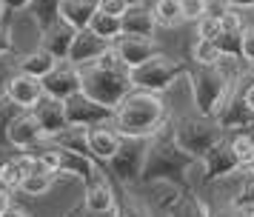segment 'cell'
Here are the masks:
<instances>
[{
	"label": "cell",
	"mask_w": 254,
	"mask_h": 217,
	"mask_svg": "<svg viewBox=\"0 0 254 217\" xmlns=\"http://www.w3.org/2000/svg\"><path fill=\"white\" fill-rule=\"evenodd\" d=\"M106 52H112V40L94 34L92 29L86 26V29H77L66 60H71L74 66H86V63H92V60H97V57H103Z\"/></svg>",
	"instance_id": "obj_13"
},
{
	"label": "cell",
	"mask_w": 254,
	"mask_h": 217,
	"mask_svg": "<svg viewBox=\"0 0 254 217\" xmlns=\"http://www.w3.org/2000/svg\"><path fill=\"white\" fill-rule=\"evenodd\" d=\"M115 129L123 137H151L169 123L166 103L160 94L146 89H131L123 100L115 106L112 117Z\"/></svg>",
	"instance_id": "obj_2"
},
{
	"label": "cell",
	"mask_w": 254,
	"mask_h": 217,
	"mask_svg": "<svg viewBox=\"0 0 254 217\" xmlns=\"http://www.w3.org/2000/svg\"><path fill=\"white\" fill-rule=\"evenodd\" d=\"M86 140H89V154H92L97 163L106 166V163L117 154V148L123 143V135L115 129V123H100V126H92V129H89Z\"/></svg>",
	"instance_id": "obj_16"
},
{
	"label": "cell",
	"mask_w": 254,
	"mask_h": 217,
	"mask_svg": "<svg viewBox=\"0 0 254 217\" xmlns=\"http://www.w3.org/2000/svg\"><path fill=\"white\" fill-rule=\"evenodd\" d=\"M128 6H137V3H143V0H126Z\"/></svg>",
	"instance_id": "obj_48"
},
{
	"label": "cell",
	"mask_w": 254,
	"mask_h": 217,
	"mask_svg": "<svg viewBox=\"0 0 254 217\" xmlns=\"http://www.w3.org/2000/svg\"><path fill=\"white\" fill-rule=\"evenodd\" d=\"M220 57H223V52L208 37H197V43L191 46V60H194L197 66H217Z\"/></svg>",
	"instance_id": "obj_30"
},
{
	"label": "cell",
	"mask_w": 254,
	"mask_h": 217,
	"mask_svg": "<svg viewBox=\"0 0 254 217\" xmlns=\"http://www.w3.org/2000/svg\"><path fill=\"white\" fill-rule=\"evenodd\" d=\"M246 106L254 112V80H246Z\"/></svg>",
	"instance_id": "obj_46"
},
{
	"label": "cell",
	"mask_w": 254,
	"mask_h": 217,
	"mask_svg": "<svg viewBox=\"0 0 254 217\" xmlns=\"http://www.w3.org/2000/svg\"><path fill=\"white\" fill-rule=\"evenodd\" d=\"M189 72L183 63H177L174 57L157 52L154 57H149L146 63L131 69V83L134 89H146V91H154V94H163L174 86V80H180Z\"/></svg>",
	"instance_id": "obj_6"
},
{
	"label": "cell",
	"mask_w": 254,
	"mask_h": 217,
	"mask_svg": "<svg viewBox=\"0 0 254 217\" xmlns=\"http://www.w3.org/2000/svg\"><path fill=\"white\" fill-rule=\"evenodd\" d=\"M229 146H231V151H234L237 163H240V171L249 169L254 163V126L229 132Z\"/></svg>",
	"instance_id": "obj_25"
},
{
	"label": "cell",
	"mask_w": 254,
	"mask_h": 217,
	"mask_svg": "<svg viewBox=\"0 0 254 217\" xmlns=\"http://www.w3.org/2000/svg\"><path fill=\"white\" fill-rule=\"evenodd\" d=\"M9 146L12 148H20V151H29V148H35L37 143H43V140H49L46 132H43V126H40V120L35 117V112L32 109H26V112H20L17 117H14V123L9 126Z\"/></svg>",
	"instance_id": "obj_12"
},
{
	"label": "cell",
	"mask_w": 254,
	"mask_h": 217,
	"mask_svg": "<svg viewBox=\"0 0 254 217\" xmlns=\"http://www.w3.org/2000/svg\"><path fill=\"white\" fill-rule=\"evenodd\" d=\"M172 132L174 140L194 157H203L211 146H217L223 137L229 135L223 126L217 123L214 114H186V117H177L172 120Z\"/></svg>",
	"instance_id": "obj_4"
},
{
	"label": "cell",
	"mask_w": 254,
	"mask_h": 217,
	"mask_svg": "<svg viewBox=\"0 0 254 217\" xmlns=\"http://www.w3.org/2000/svg\"><path fill=\"white\" fill-rule=\"evenodd\" d=\"M131 89H134L131 69L115 52H106L103 57H97L92 63L80 66V91L89 94V97H94V100L106 103V106H112V109Z\"/></svg>",
	"instance_id": "obj_3"
},
{
	"label": "cell",
	"mask_w": 254,
	"mask_h": 217,
	"mask_svg": "<svg viewBox=\"0 0 254 217\" xmlns=\"http://www.w3.org/2000/svg\"><path fill=\"white\" fill-rule=\"evenodd\" d=\"M120 23H123V34H146V37H154V32H157V17L143 3L128 6L120 14Z\"/></svg>",
	"instance_id": "obj_19"
},
{
	"label": "cell",
	"mask_w": 254,
	"mask_h": 217,
	"mask_svg": "<svg viewBox=\"0 0 254 217\" xmlns=\"http://www.w3.org/2000/svg\"><path fill=\"white\" fill-rule=\"evenodd\" d=\"M220 23H223V29H243L240 14L234 11V6H229V9L220 11Z\"/></svg>",
	"instance_id": "obj_39"
},
{
	"label": "cell",
	"mask_w": 254,
	"mask_h": 217,
	"mask_svg": "<svg viewBox=\"0 0 254 217\" xmlns=\"http://www.w3.org/2000/svg\"><path fill=\"white\" fill-rule=\"evenodd\" d=\"M20 112H26L23 106H17L12 97H6V94H0V146H9V126L14 123V117Z\"/></svg>",
	"instance_id": "obj_31"
},
{
	"label": "cell",
	"mask_w": 254,
	"mask_h": 217,
	"mask_svg": "<svg viewBox=\"0 0 254 217\" xmlns=\"http://www.w3.org/2000/svg\"><path fill=\"white\" fill-rule=\"evenodd\" d=\"M89 29H92L94 34H100V37H106V40L115 43L117 37L123 34V23H120V14H109V11L97 9L92 14V20H89Z\"/></svg>",
	"instance_id": "obj_27"
},
{
	"label": "cell",
	"mask_w": 254,
	"mask_h": 217,
	"mask_svg": "<svg viewBox=\"0 0 254 217\" xmlns=\"http://www.w3.org/2000/svg\"><path fill=\"white\" fill-rule=\"evenodd\" d=\"M189 74V86H191V97H194V106L200 109L203 114H217L223 97L229 94L231 83H229V74L217 66H197Z\"/></svg>",
	"instance_id": "obj_5"
},
{
	"label": "cell",
	"mask_w": 254,
	"mask_h": 217,
	"mask_svg": "<svg viewBox=\"0 0 254 217\" xmlns=\"http://www.w3.org/2000/svg\"><path fill=\"white\" fill-rule=\"evenodd\" d=\"M217 123L226 129V132H234V129H249L254 126V112L246 106V77L240 83H231L229 94L223 97L217 109Z\"/></svg>",
	"instance_id": "obj_8"
},
{
	"label": "cell",
	"mask_w": 254,
	"mask_h": 217,
	"mask_svg": "<svg viewBox=\"0 0 254 217\" xmlns=\"http://www.w3.org/2000/svg\"><path fill=\"white\" fill-rule=\"evenodd\" d=\"M117 217H151V212L134 197H123L117 203Z\"/></svg>",
	"instance_id": "obj_36"
},
{
	"label": "cell",
	"mask_w": 254,
	"mask_h": 217,
	"mask_svg": "<svg viewBox=\"0 0 254 217\" xmlns=\"http://www.w3.org/2000/svg\"><path fill=\"white\" fill-rule=\"evenodd\" d=\"M83 206H86V209H115L117 192H115V186H112V174H103V177H97V180L86 183Z\"/></svg>",
	"instance_id": "obj_20"
},
{
	"label": "cell",
	"mask_w": 254,
	"mask_h": 217,
	"mask_svg": "<svg viewBox=\"0 0 254 217\" xmlns=\"http://www.w3.org/2000/svg\"><path fill=\"white\" fill-rule=\"evenodd\" d=\"M43 91L46 94H55L60 100L77 94L80 91V66H74L71 60H60L58 66L43 77Z\"/></svg>",
	"instance_id": "obj_14"
},
{
	"label": "cell",
	"mask_w": 254,
	"mask_h": 217,
	"mask_svg": "<svg viewBox=\"0 0 254 217\" xmlns=\"http://www.w3.org/2000/svg\"><path fill=\"white\" fill-rule=\"evenodd\" d=\"M74 34H77V29H74L69 20L58 17V20H52L49 26H43V29H40V46H43V49H49L55 57L66 60V57H69V49H71Z\"/></svg>",
	"instance_id": "obj_17"
},
{
	"label": "cell",
	"mask_w": 254,
	"mask_h": 217,
	"mask_svg": "<svg viewBox=\"0 0 254 217\" xmlns=\"http://www.w3.org/2000/svg\"><path fill=\"white\" fill-rule=\"evenodd\" d=\"M151 11H154V17H157V26H174V23L183 20V14H180V0H157Z\"/></svg>",
	"instance_id": "obj_32"
},
{
	"label": "cell",
	"mask_w": 254,
	"mask_h": 217,
	"mask_svg": "<svg viewBox=\"0 0 254 217\" xmlns=\"http://www.w3.org/2000/svg\"><path fill=\"white\" fill-rule=\"evenodd\" d=\"M60 3H63V0H32L29 14H32V20L37 23V29H43V26H49L52 20H58Z\"/></svg>",
	"instance_id": "obj_29"
},
{
	"label": "cell",
	"mask_w": 254,
	"mask_h": 217,
	"mask_svg": "<svg viewBox=\"0 0 254 217\" xmlns=\"http://www.w3.org/2000/svg\"><path fill=\"white\" fill-rule=\"evenodd\" d=\"M3 11H6V6H3V0H0V17H3Z\"/></svg>",
	"instance_id": "obj_49"
},
{
	"label": "cell",
	"mask_w": 254,
	"mask_h": 217,
	"mask_svg": "<svg viewBox=\"0 0 254 217\" xmlns=\"http://www.w3.org/2000/svg\"><path fill=\"white\" fill-rule=\"evenodd\" d=\"M71 217H117V206L115 209H86V206L80 203L71 212Z\"/></svg>",
	"instance_id": "obj_37"
},
{
	"label": "cell",
	"mask_w": 254,
	"mask_h": 217,
	"mask_svg": "<svg viewBox=\"0 0 254 217\" xmlns=\"http://www.w3.org/2000/svg\"><path fill=\"white\" fill-rule=\"evenodd\" d=\"M58 63H60V57H55L49 49H43V46H37L35 52H29V55H23L17 60V72H26V74H32V77L43 80Z\"/></svg>",
	"instance_id": "obj_22"
},
{
	"label": "cell",
	"mask_w": 254,
	"mask_h": 217,
	"mask_svg": "<svg viewBox=\"0 0 254 217\" xmlns=\"http://www.w3.org/2000/svg\"><path fill=\"white\" fill-rule=\"evenodd\" d=\"M9 203H12V189L0 183V212H3V209H6Z\"/></svg>",
	"instance_id": "obj_45"
},
{
	"label": "cell",
	"mask_w": 254,
	"mask_h": 217,
	"mask_svg": "<svg viewBox=\"0 0 254 217\" xmlns=\"http://www.w3.org/2000/svg\"><path fill=\"white\" fill-rule=\"evenodd\" d=\"M180 14L183 20L197 23L203 14H208V0H180Z\"/></svg>",
	"instance_id": "obj_34"
},
{
	"label": "cell",
	"mask_w": 254,
	"mask_h": 217,
	"mask_svg": "<svg viewBox=\"0 0 254 217\" xmlns=\"http://www.w3.org/2000/svg\"><path fill=\"white\" fill-rule=\"evenodd\" d=\"M166 215L169 217H211V212H208V206L194 194V189H186V192H180L169 203Z\"/></svg>",
	"instance_id": "obj_23"
},
{
	"label": "cell",
	"mask_w": 254,
	"mask_h": 217,
	"mask_svg": "<svg viewBox=\"0 0 254 217\" xmlns=\"http://www.w3.org/2000/svg\"><path fill=\"white\" fill-rule=\"evenodd\" d=\"M217 3H229V0H217Z\"/></svg>",
	"instance_id": "obj_51"
},
{
	"label": "cell",
	"mask_w": 254,
	"mask_h": 217,
	"mask_svg": "<svg viewBox=\"0 0 254 217\" xmlns=\"http://www.w3.org/2000/svg\"><path fill=\"white\" fill-rule=\"evenodd\" d=\"M66 117H69V126L92 129V126H100V123H112L115 109L89 97V94H83V91H77V94L66 97Z\"/></svg>",
	"instance_id": "obj_9"
},
{
	"label": "cell",
	"mask_w": 254,
	"mask_h": 217,
	"mask_svg": "<svg viewBox=\"0 0 254 217\" xmlns=\"http://www.w3.org/2000/svg\"><path fill=\"white\" fill-rule=\"evenodd\" d=\"M246 217H254V209H249V212H246Z\"/></svg>",
	"instance_id": "obj_50"
},
{
	"label": "cell",
	"mask_w": 254,
	"mask_h": 217,
	"mask_svg": "<svg viewBox=\"0 0 254 217\" xmlns=\"http://www.w3.org/2000/svg\"><path fill=\"white\" fill-rule=\"evenodd\" d=\"M14 52V40H12V32H9V26L6 23H0V57Z\"/></svg>",
	"instance_id": "obj_40"
},
{
	"label": "cell",
	"mask_w": 254,
	"mask_h": 217,
	"mask_svg": "<svg viewBox=\"0 0 254 217\" xmlns=\"http://www.w3.org/2000/svg\"><path fill=\"white\" fill-rule=\"evenodd\" d=\"M35 157V154H32ZM55 177H58V171L46 169V166H40L35 160V166H32V171L23 177V183H20V192L29 194V197H40V194H46L49 189H52V183H55Z\"/></svg>",
	"instance_id": "obj_26"
},
{
	"label": "cell",
	"mask_w": 254,
	"mask_h": 217,
	"mask_svg": "<svg viewBox=\"0 0 254 217\" xmlns=\"http://www.w3.org/2000/svg\"><path fill=\"white\" fill-rule=\"evenodd\" d=\"M146 148H149V137H123L117 154L106 163V171H112V177L123 186H137L146 163Z\"/></svg>",
	"instance_id": "obj_7"
},
{
	"label": "cell",
	"mask_w": 254,
	"mask_h": 217,
	"mask_svg": "<svg viewBox=\"0 0 254 217\" xmlns=\"http://www.w3.org/2000/svg\"><path fill=\"white\" fill-rule=\"evenodd\" d=\"M231 203L237 206V209H243V212L254 209V174L252 171H243V183H240V189H237Z\"/></svg>",
	"instance_id": "obj_33"
},
{
	"label": "cell",
	"mask_w": 254,
	"mask_h": 217,
	"mask_svg": "<svg viewBox=\"0 0 254 217\" xmlns=\"http://www.w3.org/2000/svg\"><path fill=\"white\" fill-rule=\"evenodd\" d=\"M112 52H115L128 69L146 63L149 57H154L160 52V43L154 37H146V34H120L115 43H112Z\"/></svg>",
	"instance_id": "obj_11"
},
{
	"label": "cell",
	"mask_w": 254,
	"mask_h": 217,
	"mask_svg": "<svg viewBox=\"0 0 254 217\" xmlns=\"http://www.w3.org/2000/svg\"><path fill=\"white\" fill-rule=\"evenodd\" d=\"M211 217H246V212H243V209H237L234 203H229V206H220V209H214V212H211Z\"/></svg>",
	"instance_id": "obj_43"
},
{
	"label": "cell",
	"mask_w": 254,
	"mask_h": 217,
	"mask_svg": "<svg viewBox=\"0 0 254 217\" xmlns=\"http://www.w3.org/2000/svg\"><path fill=\"white\" fill-rule=\"evenodd\" d=\"M100 9L109 11V14H123L128 9V3L126 0H100Z\"/></svg>",
	"instance_id": "obj_41"
},
{
	"label": "cell",
	"mask_w": 254,
	"mask_h": 217,
	"mask_svg": "<svg viewBox=\"0 0 254 217\" xmlns=\"http://www.w3.org/2000/svg\"><path fill=\"white\" fill-rule=\"evenodd\" d=\"M3 6H6V11H20V9H29L32 0H3Z\"/></svg>",
	"instance_id": "obj_44"
},
{
	"label": "cell",
	"mask_w": 254,
	"mask_h": 217,
	"mask_svg": "<svg viewBox=\"0 0 254 217\" xmlns=\"http://www.w3.org/2000/svg\"><path fill=\"white\" fill-rule=\"evenodd\" d=\"M97 9H100V0H63L60 3V17L69 20L74 29H86Z\"/></svg>",
	"instance_id": "obj_24"
},
{
	"label": "cell",
	"mask_w": 254,
	"mask_h": 217,
	"mask_svg": "<svg viewBox=\"0 0 254 217\" xmlns=\"http://www.w3.org/2000/svg\"><path fill=\"white\" fill-rule=\"evenodd\" d=\"M0 217H32V212H29V209H23V206L20 203H9L6 206V209H3V212H0Z\"/></svg>",
	"instance_id": "obj_42"
},
{
	"label": "cell",
	"mask_w": 254,
	"mask_h": 217,
	"mask_svg": "<svg viewBox=\"0 0 254 217\" xmlns=\"http://www.w3.org/2000/svg\"><path fill=\"white\" fill-rule=\"evenodd\" d=\"M3 94H6V97H12L17 106L32 109V106L43 97V80L32 77V74H26V72H17V74H12V77L6 80Z\"/></svg>",
	"instance_id": "obj_18"
},
{
	"label": "cell",
	"mask_w": 254,
	"mask_h": 217,
	"mask_svg": "<svg viewBox=\"0 0 254 217\" xmlns=\"http://www.w3.org/2000/svg\"><path fill=\"white\" fill-rule=\"evenodd\" d=\"M217 49L223 52V57H234V60H243V29H223V32L214 37Z\"/></svg>",
	"instance_id": "obj_28"
},
{
	"label": "cell",
	"mask_w": 254,
	"mask_h": 217,
	"mask_svg": "<svg viewBox=\"0 0 254 217\" xmlns=\"http://www.w3.org/2000/svg\"><path fill=\"white\" fill-rule=\"evenodd\" d=\"M32 166H35V157L29 151H20V154L0 160V183L9 186V189H20V183L32 171Z\"/></svg>",
	"instance_id": "obj_21"
},
{
	"label": "cell",
	"mask_w": 254,
	"mask_h": 217,
	"mask_svg": "<svg viewBox=\"0 0 254 217\" xmlns=\"http://www.w3.org/2000/svg\"><path fill=\"white\" fill-rule=\"evenodd\" d=\"M203 166H206L203 186H208L214 180H223V177H231V174H240V163H237V157H234V151L229 146V135L203 154Z\"/></svg>",
	"instance_id": "obj_10"
},
{
	"label": "cell",
	"mask_w": 254,
	"mask_h": 217,
	"mask_svg": "<svg viewBox=\"0 0 254 217\" xmlns=\"http://www.w3.org/2000/svg\"><path fill=\"white\" fill-rule=\"evenodd\" d=\"M243 60L254 66V29H243Z\"/></svg>",
	"instance_id": "obj_38"
},
{
	"label": "cell",
	"mask_w": 254,
	"mask_h": 217,
	"mask_svg": "<svg viewBox=\"0 0 254 217\" xmlns=\"http://www.w3.org/2000/svg\"><path fill=\"white\" fill-rule=\"evenodd\" d=\"M226 6H234V9H252L254 0H229Z\"/></svg>",
	"instance_id": "obj_47"
},
{
	"label": "cell",
	"mask_w": 254,
	"mask_h": 217,
	"mask_svg": "<svg viewBox=\"0 0 254 217\" xmlns=\"http://www.w3.org/2000/svg\"><path fill=\"white\" fill-rule=\"evenodd\" d=\"M194 154H189L172 132V120L163 126L157 135L149 137V148H146V163L140 171V186H151V183H172L177 189H191L189 186V166L194 163Z\"/></svg>",
	"instance_id": "obj_1"
},
{
	"label": "cell",
	"mask_w": 254,
	"mask_h": 217,
	"mask_svg": "<svg viewBox=\"0 0 254 217\" xmlns=\"http://www.w3.org/2000/svg\"><path fill=\"white\" fill-rule=\"evenodd\" d=\"M220 32H223L220 14H203V17L197 20V37H208V40H214Z\"/></svg>",
	"instance_id": "obj_35"
},
{
	"label": "cell",
	"mask_w": 254,
	"mask_h": 217,
	"mask_svg": "<svg viewBox=\"0 0 254 217\" xmlns=\"http://www.w3.org/2000/svg\"><path fill=\"white\" fill-rule=\"evenodd\" d=\"M32 112H35V117L40 120L46 137H55V135H60V132L69 129L66 100H60V97H55V94H46V91H43V97L32 106Z\"/></svg>",
	"instance_id": "obj_15"
}]
</instances>
